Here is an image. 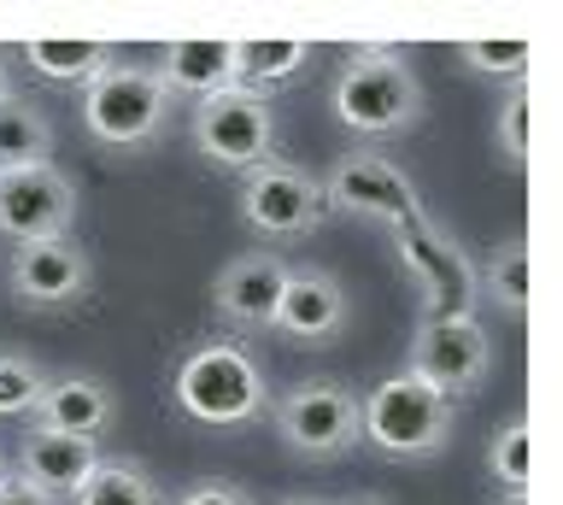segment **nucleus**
Wrapping results in <instances>:
<instances>
[{
    "instance_id": "obj_11",
    "label": "nucleus",
    "mask_w": 563,
    "mask_h": 505,
    "mask_svg": "<svg viewBox=\"0 0 563 505\" xmlns=\"http://www.w3.org/2000/svg\"><path fill=\"white\" fill-rule=\"evenodd\" d=\"M77 223V183L59 165L0 171V235L7 241H59Z\"/></svg>"
},
{
    "instance_id": "obj_25",
    "label": "nucleus",
    "mask_w": 563,
    "mask_h": 505,
    "mask_svg": "<svg viewBox=\"0 0 563 505\" xmlns=\"http://www.w3.org/2000/svg\"><path fill=\"white\" fill-rule=\"evenodd\" d=\"M493 142H499L505 165L522 171L528 165V89H510L499 100V124H493Z\"/></svg>"
},
{
    "instance_id": "obj_28",
    "label": "nucleus",
    "mask_w": 563,
    "mask_h": 505,
    "mask_svg": "<svg viewBox=\"0 0 563 505\" xmlns=\"http://www.w3.org/2000/svg\"><path fill=\"white\" fill-rule=\"evenodd\" d=\"M0 505H53V499H42L35 487H24L18 476H7V482H0Z\"/></svg>"
},
{
    "instance_id": "obj_10",
    "label": "nucleus",
    "mask_w": 563,
    "mask_h": 505,
    "mask_svg": "<svg viewBox=\"0 0 563 505\" xmlns=\"http://www.w3.org/2000/svg\"><path fill=\"white\" fill-rule=\"evenodd\" d=\"M323 183L288 160H271L241 177V223L264 241H299L323 223Z\"/></svg>"
},
{
    "instance_id": "obj_32",
    "label": "nucleus",
    "mask_w": 563,
    "mask_h": 505,
    "mask_svg": "<svg viewBox=\"0 0 563 505\" xmlns=\"http://www.w3.org/2000/svg\"><path fill=\"white\" fill-rule=\"evenodd\" d=\"M499 505H528V499H517V494H505V499H499Z\"/></svg>"
},
{
    "instance_id": "obj_17",
    "label": "nucleus",
    "mask_w": 563,
    "mask_h": 505,
    "mask_svg": "<svg viewBox=\"0 0 563 505\" xmlns=\"http://www.w3.org/2000/svg\"><path fill=\"white\" fill-rule=\"evenodd\" d=\"M153 72L165 77L170 95L206 100V95L229 89V83H241V42H211V36H200V42H165Z\"/></svg>"
},
{
    "instance_id": "obj_22",
    "label": "nucleus",
    "mask_w": 563,
    "mask_h": 505,
    "mask_svg": "<svg viewBox=\"0 0 563 505\" xmlns=\"http://www.w3.org/2000/svg\"><path fill=\"white\" fill-rule=\"evenodd\" d=\"M306 59H311V42H241V83L271 95L276 83L306 72Z\"/></svg>"
},
{
    "instance_id": "obj_23",
    "label": "nucleus",
    "mask_w": 563,
    "mask_h": 505,
    "mask_svg": "<svg viewBox=\"0 0 563 505\" xmlns=\"http://www.w3.org/2000/svg\"><path fill=\"white\" fill-rule=\"evenodd\" d=\"M53 376L30 353H0V417H35Z\"/></svg>"
},
{
    "instance_id": "obj_4",
    "label": "nucleus",
    "mask_w": 563,
    "mask_h": 505,
    "mask_svg": "<svg viewBox=\"0 0 563 505\" xmlns=\"http://www.w3.org/2000/svg\"><path fill=\"white\" fill-rule=\"evenodd\" d=\"M176 95L165 89V77L153 65H106V72L82 89V130L100 147H147L158 130L170 124Z\"/></svg>"
},
{
    "instance_id": "obj_3",
    "label": "nucleus",
    "mask_w": 563,
    "mask_h": 505,
    "mask_svg": "<svg viewBox=\"0 0 563 505\" xmlns=\"http://www.w3.org/2000/svg\"><path fill=\"white\" fill-rule=\"evenodd\" d=\"M452 424H457L452 399L429 394L405 371L358 399V441H369L387 459H434V452H446Z\"/></svg>"
},
{
    "instance_id": "obj_13",
    "label": "nucleus",
    "mask_w": 563,
    "mask_h": 505,
    "mask_svg": "<svg viewBox=\"0 0 563 505\" xmlns=\"http://www.w3.org/2000/svg\"><path fill=\"white\" fill-rule=\"evenodd\" d=\"M12 294L24 306H77L88 283H95V259H88L70 235L59 241H24L12 253Z\"/></svg>"
},
{
    "instance_id": "obj_19",
    "label": "nucleus",
    "mask_w": 563,
    "mask_h": 505,
    "mask_svg": "<svg viewBox=\"0 0 563 505\" xmlns=\"http://www.w3.org/2000/svg\"><path fill=\"white\" fill-rule=\"evenodd\" d=\"M53 165V118L24 95L0 100V171Z\"/></svg>"
},
{
    "instance_id": "obj_6",
    "label": "nucleus",
    "mask_w": 563,
    "mask_h": 505,
    "mask_svg": "<svg viewBox=\"0 0 563 505\" xmlns=\"http://www.w3.org/2000/svg\"><path fill=\"white\" fill-rule=\"evenodd\" d=\"M387 235H394L399 271L422 294V318H475V271H470L464 248L429 212H417L411 223H399Z\"/></svg>"
},
{
    "instance_id": "obj_14",
    "label": "nucleus",
    "mask_w": 563,
    "mask_h": 505,
    "mask_svg": "<svg viewBox=\"0 0 563 505\" xmlns=\"http://www.w3.org/2000/svg\"><path fill=\"white\" fill-rule=\"evenodd\" d=\"M346 318H352L346 288L334 283L329 271L299 265V271H288V288H282V300H276V323L271 329L282 341H294V347H329L346 329Z\"/></svg>"
},
{
    "instance_id": "obj_1",
    "label": "nucleus",
    "mask_w": 563,
    "mask_h": 505,
    "mask_svg": "<svg viewBox=\"0 0 563 505\" xmlns=\"http://www.w3.org/2000/svg\"><path fill=\"white\" fill-rule=\"evenodd\" d=\"M176 411L194 417L200 429H241L258 411H271V382L264 364L241 341H206L176 364Z\"/></svg>"
},
{
    "instance_id": "obj_20",
    "label": "nucleus",
    "mask_w": 563,
    "mask_h": 505,
    "mask_svg": "<svg viewBox=\"0 0 563 505\" xmlns=\"http://www.w3.org/2000/svg\"><path fill=\"white\" fill-rule=\"evenodd\" d=\"M70 505H165V494H158V482H153L141 464H130V459H100V464L82 476L77 494H70Z\"/></svg>"
},
{
    "instance_id": "obj_7",
    "label": "nucleus",
    "mask_w": 563,
    "mask_h": 505,
    "mask_svg": "<svg viewBox=\"0 0 563 505\" xmlns=\"http://www.w3.org/2000/svg\"><path fill=\"white\" fill-rule=\"evenodd\" d=\"M271 424L299 459H346L358 447V394L346 382H299L282 399H271Z\"/></svg>"
},
{
    "instance_id": "obj_8",
    "label": "nucleus",
    "mask_w": 563,
    "mask_h": 505,
    "mask_svg": "<svg viewBox=\"0 0 563 505\" xmlns=\"http://www.w3.org/2000/svg\"><path fill=\"white\" fill-rule=\"evenodd\" d=\"M487 371H493V341H487L482 318H422L417 323L405 376H417L429 394L457 406L464 394L482 388Z\"/></svg>"
},
{
    "instance_id": "obj_29",
    "label": "nucleus",
    "mask_w": 563,
    "mask_h": 505,
    "mask_svg": "<svg viewBox=\"0 0 563 505\" xmlns=\"http://www.w3.org/2000/svg\"><path fill=\"white\" fill-rule=\"evenodd\" d=\"M12 95V65H7V47H0V100Z\"/></svg>"
},
{
    "instance_id": "obj_21",
    "label": "nucleus",
    "mask_w": 563,
    "mask_h": 505,
    "mask_svg": "<svg viewBox=\"0 0 563 505\" xmlns=\"http://www.w3.org/2000/svg\"><path fill=\"white\" fill-rule=\"evenodd\" d=\"M482 294L505 318H522L528 311V241H499L482 265Z\"/></svg>"
},
{
    "instance_id": "obj_12",
    "label": "nucleus",
    "mask_w": 563,
    "mask_h": 505,
    "mask_svg": "<svg viewBox=\"0 0 563 505\" xmlns=\"http://www.w3.org/2000/svg\"><path fill=\"white\" fill-rule=\"evenodd\" d=\"M288 259L282 253H235L229 265L211 276V311L229 323V329H241V336H258V329H271L276 323V300H282V288H288Z\"/></svg>"
},
{
    "instance_id": "obj_15",
    "label": "nucleus",
    "mask_w": 563,
    "mask_h": 505,
    "mask_svg": "<svg viewBox=\"0 0 563 505\" xmlns=\"http://www.w3.org/2000/svg\"><path fill=\"white\" fill-rule=\"evenodd\" d=\"M100 464V441H77V435H42V429H30L24 435V447H18V459H12V476L35 487L42 499H70L82 487V476Z\"/></svg>"
},
{
    "instance_id": "obj_30",
    "label": "nucleus",
    "mask_w": 563,
    "mask_h": 505,
    "mask_svg": "<svg viewBox=\"0 0 563 505\" xmlns=\"http://www.w3.org/2000/svg\"><path fill=\"white\" fill-rule=\"evenodd\" d=\"M12 476V464H7V452H0V482H7Z\"/></svg>"
},
{
    "instance_id": "obj_31",
    "label": "nucleus",
    "mask_w": 563,
    "mask_h": 505,
    "mask_svg": "<svg viewBox=\"0 0 563 505\" xmlns=\"http://www.w3.org/2000/svg\"><path fill=\"white\" fill-rule=\"evenodd\" d=\"M282 505H323V499H282Z\"/></svg>"
},
{
    "instance_id": "obj_26",
    "label": "nucleus",
    "mask_w": 563,
    "mask_h": 505,
    "mask_svg": "<svg viewBox=\"0 0 563 505\" xmlns=\"http://www.w3.org/2000/svg\"><path fill=\"white\" fill-rule=\"evenodd\" d=\"M457 59L487 77H528V42H464Z\"/></svg>"
},
{
    "instance_id": "obj_27",
    "label": "nucleus",
    "mask_w": 563,
    "mask_h": 505,
    "mask_svg": "<svg viewBox=\"0 0 563 505\" xmlns=\"http://www.w3.org/2000/svg\"><path fill=\"white\" fill-rule=\"evenodd\" d=\"M170 505H253V494H246L241 482H223V476H211V482H194L183 499H170Z\"/></svg>"
},
{
    "instance_id": "obj_2",
    "label": "nucleus",
    "mask_w": 563,
    "mask_h": 505,
    "mask_svg": "<svg viewBox=\"0 0 563 505\" xmlns=\"http://www.w3.org/2000/svg\"><path fill=\"white\" fill-rule=\"evenodd\" d=\"M329 107H334V118H341L352 135L382 142V135L417 130L422 112H429V100H422V83H417V72L405 59H394V54H358V59H346L341 77H334Z\"/></svg>"
},
{
    "instance_id": "obj_5",
    "label": "nucleus",
    "mask_w": 563,
    "mask_h": 505,
    "mask_svg": "<svg viewBox=\"0 0 563 505\" xmlns=\"http://www.w3.org/2000/svg\"><path fill=\"white\" fill-rule=\"evenodd\" d=\"M194 147L206 153V165L218 171H246L276 160V100L264 89H246V83H229V89L194 100Z\"/></svg>"
},
{
    "instance_id": "obj_18",
    "label": "nucleus",
    "mask_w": 563,
    "mask_h": 505,
    "mask_svg": "<svg viewBox=\"0 0 563 505\" xmlns=\"http://www.w3.org/2000/svg\"><path fill=\"white\" fill-rule=\"evenodd\" d=\"M18 59H24L35 77L82 83V89L106 72V65H118L112 42H77V36H30V42H18Z\"/></svg>"
},
{
    "instance_id": "obj_16",
    "label": "nucleus",
    "mask_w": 563,
    "mask_h": 505,
    "mask_svg": "<svg viewBox=\"0 0 563 505\" xmlns=\"http://www.w3.org/2000/svg\"><path fill=\"white\" fill-rule=\"evenodd\" d=\"M42 435H77V441H100L106 429L118 424V394L106 388L100 376H59L47 388V399L30 417Z\"/></svg>"
},
{
    "instance_id": "obj_33",
    "label": "nucleus",
    "mask_w": 563,
    "mask_h": 505,
    "mask_svg": "<svg viewBox=\"0 0 563 505\" xmlns=\"http://www.w3.org/2000/svg\"><path fill=\"white\" fill-rule=\"evenodd\" d=\"M346 505H387V499H346Z\"/></svg>"
},
{
    "instance_id": "obj_9",
    "label": "nucleus",
    "mask_w": 563,
    "mask_h": 505,
    "mask_svg": "<svg viewBox=\"0 0 563 505\" xmlns=\"http://www.w3.org/2000/svg\"><path fill=\"white\" fill-rule=\"evenodd\" d=\"M323 183V206H334V212L346 218H364V223H382V230H399V223H411L422 212V195L417 183L405 177V171L394 160H382V153H346V160H334Z\"/></svg>"
},
{
    "instance_id": "obj_24",
    "label": "nucleus",
    "mask_w": 563,
    "mask_h": 505,
    "mask_svg": "<svg viewBox=\"0 0 563 505\" xmlns=\"http://www.w3.org/2000/svg\"><path fill=\"white\" fill-rule=\"evenodd\" d=\"M487 470H493V482H499L505 494L528 499V424H522V417H510V424L493 435Z\"/></svg>"
}]
</instances>
